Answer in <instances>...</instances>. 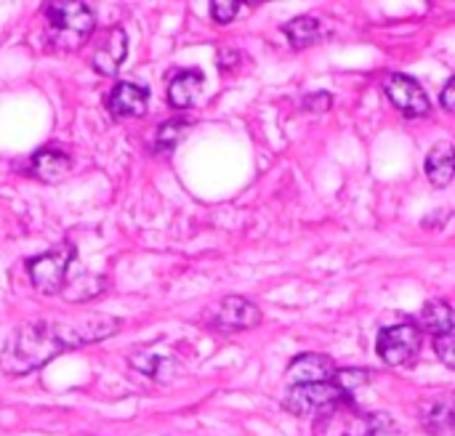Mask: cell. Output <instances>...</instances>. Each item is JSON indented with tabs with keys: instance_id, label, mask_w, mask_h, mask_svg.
Returning a JSON list of instances; mask_svg holds the SVG:
<instances>
[{
	"instance_id": "obj_1",
	"label": "cell",
	"mask_w": 455,
	"mask_h": 436,
	"mask_svg": "<svg viewBox=\"0 0 455 436\" xmlns=\"http://www.w3.org/2000/svg\"><path fill=\"white\" fill-rule=\"evenodd\" d=\"M120 330L117 317L85 314L72 320H32L13 328L0 349V373L19 378L45 368L59 354L99 344Z\"/></svg>"
},
{
	"instance_id": "obj_2",
	"label": "cell",
	"mask_w": 455,
	"mask_h": 436,
	"mask_svg": "<svg viewBox=\"0 0 455 436\" xmlns=\"http://www.w3.org/2000/svg\"><path fill=\"white\" fill-rule=\"evenodd\" d=\"M48 43L59 51H77L93 35L96 11L91 3L80 0H51L43 5Z\"/></svg>"
},
{
	"instance_id": "obj_3",
	"label": "cell",
	"mask_w": 455,
	"mask_h": 436,
	"mask_svg": "<svg viewBox=\"0 0 455 436\" xmlns=\"http://www.w3.org/2000/svg\"><path fill=\"white\" fill-rule=\"evenodd\" d=\"M341 373V370H339ZM344 400H355L341 381H323V384H299V386H288L285 397H283V408L304 421H317L325 413H331L336 405H341Z\"/></svg>"
},
{
	"instance_id": "obj_4",
	"label": "cell",
	"mask_w": 455,
	"mask_h": 436,
	"mask_svg": "<svg viewBox=\"0 0 455 436\" xmlns=\"http://www.w3.org/2000/svg\"><path fill=\"white\" fill-rule=\"evenodd\" d=\"M387 426V416L368 413L355 400H344L331 413L315 421V436H379Z\"/></svg>"
},
{
	"instance_id": "obj_5",
	"label": "cell",
	"mask_w": 455,
	"mask_h": 436,
	"mask_svg": "<svg viewBox=\"0 0 455 436\" xmlns=\"http://www.w3.org/2000/svg\"><path fill=\"white\" fill-rule=\"evenodd\" d=\"M75 256H77L75 242L64 240V242L53 245L51 250L27 258L24 269H27V277H29L32 288H35L37 293H43V296H56V293H61L64 285H67V272H69Z\"/></svg>"
},
{
	"instance_id": "obj_6",
	"label": "cell",
	"mask_w": 455,
	"mask_h": 436,
	"mask_svg": "<svg viewBox=\"0 0 455 436\" xmlns=\"http://www.w3.org/2000/svg\"><path fill=\"white\" fill-rule=\"evenodd\" d=\"M256 325H261V309L245 296H224L216 306H211L203 314V328L221 336L243 333Z\"/></svg>"
},
{
	"instance_id": "obj_7",
	"label": "cell",
	"mask_w": 455,
	"mask_h": 436,
	"mask_svg": "<svg viewBox=\"0 0 455 436\" xmlns=\"http://www.w3.org/2000/svg\"><path fill=\"white\" fill-rule=\"evenodd\" d=\"M379 357L392 365V368H405L411 362H416V357L421 354V330L416 322H400V325H389L379 333L376 341Z\"/></svg>"
},
{
	"instance_id": "obj_8",
	"label": "cell",
	"mask_w": 455,
	"mask_h": 436,
	"mask_svg": "<svg viewBox=\"0 0 455 436\" xmlns=\"http://www.w3.org/2000/svg\"><path fill=\"white\" fill-rule=\"evenodd\" d=\"M384 93L405 117H424L432 109V101H429L427 91L411 75H403V72L387 75L384 77Z\"/></svg>"
},
{
	"instance_id": "obj_9",
	"label": "cell",
	"mask_w": 455,
	"mask_h": 436,
	"mask_svg": "<svg viewBox=\"0 0 455 436\" xmlns=\"http://www.w3.org/2000/svg\"><path fill=\"white\" fill-rule=\"evenodd\" d=\"M104 104L115 120H136V117H144V112L149 107V91L139 83L123 80L107 93Z\"/></svg>"
},
{
	"instance_id": "obj_10",
	"label": "cell",
	"mask_w": 455,
	"mask_h": 436,
	"mask_svg": "<svg viewBox=\"0 0 455 436\" xmlns=\"http://www.w3.org/2000/svg\"><path fill=\"white\" fill-rule=\"evenodd\" d=\"M125 56H128V32L123 27H109L93 48L91 67L99 75L112 77L120 69V64L125 61Z\"/></svg>"
},
{
	"instance_id": "obj_11",
	"label": "cell",
	"mask_w": 455,
	"mask_h": 436,
	"mask_svg": "<svg viewBox=\"0 0 455 436\" xmlns=\"http://www.w3.org/2000/svg\"><path fill=\"white\" fill-rule=\"evenodd\" d=\"M339 365L328 354H299L288 365V386L299 384H323V381H336L339 378Z\"/></svg>"
},
{
	"instance_id": "obj_12",
	"label": "cell",
	"mask_w": 455,
	"mask_h": 436,
	"mask_svg": "<svg viewBox=\"0 0 455 436\" xmlns=\"http://www.w3.org/2000/svg\"><path fill=\"white\" fill-rule=\"evenodd\" d=\"M421 426L432 436H455V394H435L419 408Z\"/></svg>"
},
{
	"instance_id": "obj_13",
	"label": "cell",
	"mask_w": 455,
	"mask_h": 436,
	"mask_svg": "<svg viewBox=\"0 0 455 436\" xmlns=\"http://www.w3.org/2000/svg\"><path fill=\"white\" fill-rule=\"evenodd\" d=\"M69 168H72V157H69V152H64L59 147H43V149L32 152V157L27 163V173L45 184H56L64 173H69Z\"/></svg>"
},
{
	"instance_id": "obj_14",
	"label": "cell",
	"mask_w": 455,
	"mask_h": 436,
	"mask_svg": "<svg viewBox=\"0 0 455 436\" xmlns=\"http://www.w3.org/2000/svg\"><path fill=\"white\" fill-rule=\"evenodd\" d=\"M419 330L429 333L432 338L451 336V333H455V309L443 298L427 301L421 314H419Z\"/></svg>"
},
{
	"instance_id": "obj_15",
	"label": "cell",
	"mask_w": 455,
	"mask_h": 436,
	"mask_svg": "<svg viewBox=\"0 0 455 436\" xmlns=\"http://www.w3.org/2000/svg\"><path fill=\"white\" fill-rule=\"evenodd\" d=\"M205 85V75L200 69H181L168 83V101L176 109H187L197 101L200 91Z\"/></svg>"
},
{
	"instance_id": "obj_16",
	"label": "cell",
	"mask_w": 455,
	"mask_h": 436,
	"mask_svg": "<svg viewBox=\"0 0 455 436\" xmlns=\"http://www.w3.org/2000/svg\"><path fill=\"white\" fill-rule=\"evenodd\" d=\"M128 362H131V368H133V370H139V373L149 376L152 381H168V378L173 376V368H176L173 357L160 354L155 346H144V349L131 352Z\"/></svg>"
},
{
	"instance_id": "obj_17",
	"label": "cell",
	"mask_w": 455,
	"mask_h": 436,
	"mask_svg": "<svg viewBox=\"0 0 455 436\" xmlns=\"http://www.w3.org/2000/svg\"><path fill=\"white\" fill-rule=\"evenodd\" d=\"M427 176L435 186H448L455 176V147L451 141H437L427 155Z\"/></svg>"
},
{
	"instance_id": "obj_18",
	"label": "cell",
	"mask_w": 455,
	"mask_h": 436,
	"mask_svg": "<svg viewBox=\"0 0 455 436\" xmlns=\"http://www.w3.org/2000/svg\"><path fill=\"white\" fill-rule=\"evenodd\" d=\"M283 32H285V37L291 40L293 48H309V45H315V43L323 37V24H320L317 16L304 13V16L291 19V21L283 27Z\"/></svg>"
},
{
	"instance_id": "obj_19",
	"label": "cell",
	"mask_w": 455,
	"mask_h": 436,
	"mask_svg": "<svg viewBox=\"0 0 455 436\" xmlns=\"http://www.w3.org/2000/svg\"><path fill=\"white\" fill-rule=\"evenodd\" d=\"M99 280V274H88V277H77V280H72V282H67L64 285V290H61V296L67 298V301H72V304H83V301H91V298H96L99 293H104L107 290V277L101 280V282H96Z\"/></svg>"
},
{
	"instance_id": "obj_20",
	"label": "cell",
	"mask_w": 455,
	"mask_h": 436,
	"mask_svg": "<svg viewBox=\"0 0 455 436\" xmlns=\"http://www.w3.org/2000/svg\"><path fill=\"white\" fill-rule=\"evenodd\" d=\"M187 128H189V120H181V117L163 123V125L157 128V133H155L152 152H155V155H168V152H173L176 144L184 139V131H187Z\"/></svg>"
},
{
	"instance_id": "obj_21",
	"label": "cell",
	"mask_w": 455,
	"mask_h": 436,
	"mask_svg": "<svg viewBox=\"0 0 455 436\" xmlns=\"http://www.w3.org/2000/svg\"><path fill=\"white\" fill-rule=\"evenodd\" d=\"M240 5H243V3H235V0H213V3H211V16H213V21H219V24H229V21L240 13Z\"/></svg>"
},
{
	"instance_id": "obj_22",
	"label": "cell",
	"mask_w": 455,
	"mask_h": 436,
	"mask_svg": "<svg viewBox=\"0 0 455 436\" xmlns=\"http://www.w3.org/2000/svg\"><path fill=\"white\" fill-rule=\"evenodd\" d=\"M435 354L440 357V362H443L445 368L455 370V333L435 338Z\"/></svg>"
},
{
	"instance_id": "obj_23",
	"label": "cell",
	"mask_w": 455,
	"mask_h": 436,
	"mask_svg": "<svg viewBox=\"0 0 455 436\" xmlns=\"http://www.w3.org/2000/svg\"><path fill=\"white\" fill-rule=\"evenodd\" d=\"M304 107L315 109V112H325L331 107V96L328 93H315V96H307L304 99Z\"/></svg>"
},
{
	"instance_id": "obj_24",
	"label": "cell",
	"mask_w": 455,
	"mask_h": 436,
	"mask_svg": "<svg viewBox=\"0 0 455 436\" xmlns=\"http://www.w3.org/2000/svg\"><path fill=\"white\" fill-rule=\"evenodd\" d=\"M440 101H443V107H445L448 112H453L455 115V77H451V80L445 83V88H443V93H440Z\"/></svg>"
},
{
	"instance_id": "obj_25",
	"label": "cell",
	"mask_w": 455,
	"mask_h": 436,
	"mask_svg": "<svg viewBox=\"0 0 455 436\" xmlns=\"http://www.w3.org/2000/svg\"><path fill=\"white\" fill-rule=\"evenodd\" d=\"M237 51L235 48H221L219 51V64H221V69H229V67H235L237 64Z\"/></svg>"
}]
</instances>
